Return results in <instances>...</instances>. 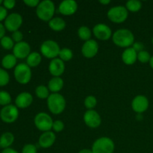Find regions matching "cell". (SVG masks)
Segmentation results:
<instances>
[{
  "mask_svg": "<svg viewBox=\"0 0 153 153\" xmlns=\"http://www.w3.org/2000/svg\"><path fill=\"white\" fill-rule=\"evenodd\" d=\"M99 51V44L96 40H89L85 42L82 47V53L85 58H92L97 55Z\"/></svg>",
  "mask_w": 153,
  "mask_h": 153,
  "instance_id": "cell-14",
  "label": "cell"
},
{
  "mask_svg": "<svg viewBox=\"0 0 153 153\" xmlns=\"http://www.w3.org/2000/svg\"><path fill=\"white\" fill-rule=\"evenodd\" d=\"M64 87V81L60 77H53L48 83V89L52 94H58Z\"/></svg>",
  "mask_w": 153,
  "mask_h": 153,
  "instance_id": "cell-21",
  "label": "cell"
},
{
  "mask_svg": "<svg viewBox=\"0 0 153 153\" xmlns=\"http://www.w3.org/2000/svg\"><path fill=\"white\" fill-rule=\"evenodd\" d=\"M122 60L124 64L132 65L137 60V52L134 48H127L122 54Z\"/></svg>",
  "mask_w": 153,
  "mask_h": 153,
  "instance_id": "cell-20",
  "label": "cell"
},
{
  "mask_svg": "<svg viewBox=\"0 0 153 153\" xmlns=\"http://www.w3.org/2000/svg\"><path fill=\"white\" fill-rule=\"evenodd\" d=\"M78 9V4L74 0H64L61 1L58 7V11L65 16L74 14Z\"/></svg>",
  "mask_w": 153,
  "mask_h": 153,
  "instance_id": "cell-16",
  "label": "cell"
},
{
  "mask_svg": "<svg viewBox=\"0 0 153 153\" xmlns=\"http://www.w3.org/2000/svg\"><path fill=\"white\" fill-rule=\"evenodd\" d=\"M33 102V97L28 92H22L16 97L15 104L19 108H26L31 105Z\"/></svg>",
  "mask_w": 153,
  "mask_h": 153,
  "instance_id": "cell-18",
  "label": "cell"
},
{
  "mask_svg": "<svg viewBox=\"0 0 153 153\" xmlns=\"http://www.w3.org/2000/svg\"><path fill=\"white\" fill-rule=\"evenodd\" d=\"M65 70L64 62L60 58H54L50 61L49 65V71L53 77H60Z\"/></svg>",
  "mask_w": 153,
  "mask_h": 153,
  "instance_id": "cell-17",
  "label": "cell"
},
{
  "mask_svg": "<svg viewBox=\"0 0 153 153\" xmlns=\"http://www.w3.org/2000/svg\"><path fill=\"white\" fill-rule=\"evenodd\" d=\"M149 65H150V67L153 69V56L151 57V59L150 61H149Z\"/></svg>",
  "mask_w": 153,
  "mask_h": 153,
  "instance_id": "cell-46",
  "label": "cell"
},
{
  "mask_svg": "<svg viewBox=\"0 0 153 153\" xmlns=\"http://www.w3.org/2000/svg\"><path fill=\"white\" fill-rule=\"evenodd\" d=\"M100 4H108L109 3H111L110 0H100Z\"/></svg>",
  "mask_w": 153,
  "mask_h": 153,
  "instance_id": "cell-44",
  "label": "cell"
},
{
  "mask_svg": "<svg viewBox=\"0 0 153 153\" xmlns=\"http://www.w3.org/2000/svg\"><path fill=\"white\" fill-rule=\"evenodd\" d=\"M126 7L129 11L135 13L141 9L142 3L138 0H129L126 4Z\"/></svg>",
  "mask_w": 153,
  "mask_h": 153,
  "instance_id": "cell-26",
  "label": "cell"
},
{
  "mask_svg": "<svg viewBox=\"0 0 153 153\" xmlns=\"http://www.w3.org/2000/svg\"><path fill=\"white\" fill-rule=\"evenodd\" d=\"M64 124L61 120H55L53 122V125H52V129L55 131V132H61L64 130Z\"/></svg>",
  "mask_w": 153,
  "mask_h": 153,
  "instance_id": "cell-35",
  "label": "cell"
},
{
  "mask_svg": "<svg viewBox=\"0 0 153 153\" xmlns=\"http://www.w3.org/2000/svg\"><path fill=\"white\" fill-rule=\"evenodd\" d=\"M14 77L19 84L26 85L31 79V67L27 65V64H19L15 67Z\"/></svg>",
  "mask_w": 153,
  "mask_h": 153,
  "instance_id": "cell-5",
  "label": "cell"
},
{
  "mask_svg": "<svg viewBox=\"0 0 153 153\" xmlns=\"http://www.w3.org/2000/svg\"><path fill=\"white\" fill-rule=\"evenodd\" d=\"M151 59L150 54L147 52V51L142 50L140 52H137V60L140 61V63L143 64H146V63H149V61Z\"/></svg>",
  "mask_w": 153,
  "mask_h": 153,
  "instance_id": "cell-32",
  "label": "cell"
},
{
  "mask_svg": "<svg viewBox=\"0 0 153 153\" xmlns=\"http://www.w3.org/2000/svg\"><path fill=\"white\" fill-rule=\"evenodd\" d=\"M14 141V136L10 132H4L0 137V147L7 149Z\"/></svg>",
  "mask_w": 153,
  "mask_h": 153,
  "instance_id": "cell-23",
  "label": "cell"
},
{
  "mask_svg": "<svg viewBox=\"0 0 153 153\" xmlns=\"http://www.w3.org/2000/svg\"><path fill=\"white\" fill-rule=\"evenodd\" d=\"M13 53L16 58H27V57L31 54V47L26 42H19L16 43L13 46Z\"/></svg>",
  "mask_w": 153,
  "mask_h": 153,
  "instance_id": "cell-15",
  "label": "cell"
},
{
  "mask_svg": "<svg viewBox=\"0 0 153 153\" xmlns=\"http://www.w3.org/2000/svg\"><path fill=\"white\" fill-rule=\"evenodd\" d=\"M1 153H19L16 152V150H14L13 149H11V148H7V149H4V150L1 152Z\"/></svg>",
  "mask_w": 153,
  "mask_h": 153,
  "instance_id": "cell-43",
  "label": "cell"
},
{
  "mask_svg": "<svg viewBox=\"0 0 153 153\" xmlns=\"http://www.w3.org/2000/svg\"><path fill=\"white\" fill-rule=\"evenodd\" d=\"M91 150L93 153H113L114 151V143L109 137H100L95 140Z\"/></svg>",
  "mask_w": 153,
  "mask_h": 153,
  "instance_id": "cell-4",
  "label": "cell"
},
{
  "mask_svg": "<svg viewBox=\"0 0 153 153\" xmlns=\"http://www.w3.org/2000/svg\"><path fill=\"white\" fill-rule=\"evenodd\" d=\"M131 108L136 113L141 114L146 111L149 108V100L143 95H138L131 102Z\"/></svg>",
  "mask_w": 153,
  "mask_h": 153,
  "instance_id": "cell-13",
  "label": "cell"
},
{
  "mask_svg": "<svg viewBox=\"0 0 153 153\" xmlns=\"http://www.w3.org/2000/svg\"><path fill=\"white\" fill-rule=\"evenodd\" d=\"M97 104V100L94 96H88L85 100V106L88 110H93Z\"/></svg>",
  "mask_w": 153,
  "mask_h": 153,
  "instance_id": "cell-31",
  "label": "cell"
},
{
  "mask_svg": "<svg viewBox=\"0 0 153 153\" xmlns=\"http://www.w3.org/2000/svg\"><path fill=\"white\" fill-rule=\"evenodd\" d=\"M134 49H135L136 51H137V52H140V51H142V49H143V45L142 44H140V43H135V44H134Z\"/></svg>",
  "mask_w": 153,
  "mask_h": 153,
  "instance_id": "cell-42",
  "label": "cell"
},
{
  "mask_svg": "<svg viewBox=\"0 0 153 153\" xmlns=\"http://www.w3.org/2000/svg\"><path fill=\"white\" fill-rule=\"evenodd\" d=\"M22 38H23V34L21 31H16L13 32L12 34V40L14 42H16V43H19V42L22 41Z\"/></svg>",
  "mask_w": 153,
  "mask_h": 153,
  "instance_id": "cell-37",
  "label": "cell"
},
{
  "mask_svg": "<svg viewBox=\"0 0 153 153\" xmlns=\"http://www.w3.org/2000/svg\"><path fill=\"white\" fill-rule=\"evenodd\" d=\"M84 121L88 127L92 128H98L101 125V117L98 112L93 110H88L84 114Z\"/></svg>",
  "mask_w": 153,
  "mask_h": 153,
  "instance_id": "cell-11",
  "label": "cell"
},
{
  "mask_svg": "<svg viewBox=\"0 0 153 153\" xmlns=\"http://www.w3.org/2000/svg\"><path fill=\"white\" fill-rule=\"evenodd\" d=\"M91 34L92 33L91 29L87 26H82L78 29V35L79 38L82 40H85V42L91 40Z\"/></svg>",
  "mask_w": 153,
  "mask_h": 153,
  "instance_id": "cell-27",
  "label": "cell"
},
{
  "mask_svg": "<svg viewBox=\"0 0 153 153\" xmlns=\"http://www.w3.org/2000/svg\"><path fill=\"white\" fill-rule=\"evenodd\" d=\"M49 110L53 114H60L66 108V100L60 94H52L47 99Z\"/></svg>",
  "mask_w": 153,
  "mask_h": 153,
  "instance_id": "cell-3",
  "label": "cell"
},
{
  "mask_svg": "<svg viewBox=\"0 0 153 153\" xmlns=\"http://www.w3.org/2000/svg\"><path fill=\"white\" fill-rule=\"evenodd\" d=\"M58 56H59L60 59L62 60L64 62V61H69L70 60H71L73 58V54L71 49H68V48H64V49H61Z\"/></svg>",
  "mask_w": 153,
  "mask_h": 153,
  "instance_id": "cell-29",
  "label": "cell"
},
{
  "mask_svg": "<svg viewBox=\"0 0 153 153\" xmlns=\"http://www.w3.org/2000/svg\"><path fill=\"white\" fill-rule=\"evenodd\" d=\"M40 1L39 0H24V3L27 6L31 7H37Z\"/></svg>",
  "mask_w": 153,
  "mask_h": 153,
  "instance_id": "cell-38",
  "label": "cell"
},
{
  "mask_svg": "<svg viewBox=\"0 0 153 153\" xmlns=\"http://www.w3.org/2000/svg\"><path fill=\"white\" fill-rule=\"evenodd\" d=\"M49 26L55 31H61L66 27V22L61 17H53L49 22Z\"/></svg>",
  "mask_w": 153,
  "mask_h": 153,
  "instance_id": "cell-22",
  "label": "cell"
},
{
  "mask_svg": "<svg viewBox=\"0 0 153 153\" xmlns=\"http://www.w3.org/2000/svg\"><path fill=\"white\" fill-rule=\"evenodd\" d=\"M34 125L40 131L46 132L49 131L52 128L53 120L48 114L40 112L35 116L34 120Z\"/></svg>",
  "mask_w": 153,
  "mask_h": 153,
  "instance_id": "cell-8",
  "label": "cell"
},
{
  "mask_svg": "<svg viewBox=\"0 0 153 153\" xmlns=\"http://www.w3.org/2000/svg\"><path fill=\"white\" fill-rule=\"evenodd\" d=\"M37 147L34 144H26L22 148V153H37Z\"/></svg>",
  "mask_w": 153,
  "mask_h": 153,
  "instance_id": "cell-36",
  "label": "cell"
},
{
  "mask_svg": "<svg viewBox=\"0 0 153 153\" xmlns=\"http://www.w3.org/2000/svg\"><path fill=\"white\" fill-rule=\"evenodd\" d=\"M79 153H93L92 150L88 149H82Z\"/></svg>",
  "mask_w": 153,
  "mask_h": 153,
  "instance_id": "cell-45",
  "label": "cell"
},
{
  "mask_svg": "<svg viewBox=\"0 0 153 153\" xmlns=\"http://www.w3.org/2000/svg\"><path fill=\"white\" fill-rule=\"evenodd\" d=\"M11 102L10 95L6 91H0V105H8Z\"/></svg>",
  "mask_w": 153,
  "mask_h": 153,
  "instance_id": "cell-33",
  "label": "cell"
},
{
  "mask_svg": "<svg viewBox=\"0 0 153 153\" xmlns=\"http://www.w3.org/2000/svg\"><path fill=\"white\" fill-rule=\"evenodd\" d=\"M55 139L56 137L53 131H46L40 136L38 143L42 148H49L54 144Z\"/></svg>",
  "mask_w": 153,
  "mask_h": 153,
  "instance_id": "cell-19",
  "label": "cell"
},
{
  "mask_svg": "<svg viewBox=\"0 0 153 153\" xmlns=\"http://www.w3.org/2000/svg\"><path fill=\"white\" fill-rule=\"evenodd\" d=\"M1 46H2L4 49H13V46H14V43H13V40L10 38V37H7V36H4L1 39V41H0Z\"/></svg>",
  "mask_w": 153,
  "mask_h": 153,
  "instance_id": "cell-30",
  "label": "cell"
},
{
  "mask_svg": "<svg viewBox=\"0 0 153 153\" xmlns=\"http://www.w3.org/2000/svg\"><path fill=\"white\" fill-rule=\"evenodd\" d=\"M55 7L53 1L50 0H44L40 1L37 7L36 13L37 17L45 22H49L55 14Z\"/></svg>",
  "mask_w": 153,
  "mask_h": 153,
  "instance_id": "cell-2",
  "label": "cell"
},
{
  "mask_svg": "<svg viewBox=\"0 0 153 153\" xmlns=\"http://www.w3.org/2000/svg\"><path fill=\"white\" fill-rule=\"evenodd\" d=\"M152 44H153V37H152Z\"/></svg>",
  "mask_w": 153,
  "mask_h": 153,
  "instance_id": "cell-48",
  "label": "cell"
},
{
  "mask_svg": "<svg viewBox=\"0 0 153 153\" xmlns=\"http://www.w3.org/2000/svg\"><path fill=\"white\" fill-rule=\"evenodd\" d=\"M10 80L9 74L4 70L0 68V86H4Z\"/></svg>",
  "mask_w": 153,
  "mask_h": 153,
  "instance_id": "cell-34",
  "label": "cell"
},
{
  "mask_svg": "<svg viewBox=\"0 0 153 153\" xmlns=\"http://www.w3.org/2000/svg\"><path fill=\"white\" fill-rule=\"evenodd\" d=\"M1 64L6 69H11L16 64V58L13 55H7L2 58Z\"/></svg>",
  "mask_w": 153,
  "mask_h": 153,
  "instance_id": "cell-25",
  "label": "cell"
},
{
  "mask_svg": "<svg viewBox=\"0 0 153 153\" xmlns=\"http://www.w3.org/2000/svg\"><path fill=\"white\" fill-rule=\"evenodd\" d=\"M4 34H5V28H4V25L0 22V39L4 37Z\"/></svg>",
  "mask_w": 153,
  "mask_h": 153,
  "instance_id": "cell-41",
  "label": "cell"
},
{
  "mask_svg": "<svg viewBox=\"0 0 153 153\" xmlns=\"http://www.w3.org/2000/svg\"><path fill=\"white\" fill-rule=\"evenodd\" d=\"M128 12L125 6H115L109 9L107 13L108 18L115 23H121L126 20Z\"/></svg>",
  "mask_w": 153,
  "mask_h": 153,
  "instance_id": "cell-7",
  "label": "cell"
},
{
  "mask_svg": "<svg viewBox=\"0 0 153 153\" xmlns=\"http://www.w3.org/2000/svg\"><path fill=\"white\" fill-rule=\"evenodd\" d=\"M35 94L38 98L44 100L49 97V90L44 85H39L35 89Z\"/></svg>",
  "mask_w": 153,
  "mask_h": 153,
  "instance_id": "cell-28",
  "label": "cell"
},
{
  "mask_svg": "<svg viewBox=\"0 0 153 153\" xmlns=\"http://www.w3.org/2000/svg\"><path fill=\"white\" fill-rule=\"evenodd\" d=\"M41 55L38 52H31L29 55L26 58L27 65L30 67H37L41 63Z\"/></svg>",
  "mask_w": 153,
  "mask_h": 153,
  "instance_id": "cell-24",
  "label": "cell"
},
{
  "mask_svg": "<svg viewBox=\"0 0 153 153\" xmlns=\"http://www.w3.org/2000/svg\"><path fill=\"white\" fill-rule=\"evenodd\" d=\"M112 40L115 45L123 48L131 46L134 42L133 33L126 28H121L115 31L112 36Z\"/></svg>",
  "mask_w": 153,
  "mask_h": 153,
  "instance_id": "cell-1",
  "label": "cell"
},
{
  "mask_svg": "<svg viewBox=\"0 0 153 153\" xmlns=\"http://www.w3.org/2000/svg\"><path fill=\"white\" fill-rule=\"evenodd\" d=\"M22 23V18L20 14L16 13H10L4 20V26L9 31H18Z\"/></svg>",
  "mask_w": 153,
  "mask_h": 153,
  "instance_id": "cell-10",
  "label": "cell"
},
{
  "mask_svg": "<svg viewBox=\"0 0 153 153\" xmlns=\"http://www.w3.org/2000/svg\"><path fill=\"white\" fill-rule=\"evenodd\" d=\"M7 10L4 7L0 6V21L7 18Z\"/></svg>",
  "mask_w": 153,
  "mask_h": 153,
  "instance_id": "cell-40",
  "label": "cell"
},
{
  "mask_svg": "<svg viewBox=\"0 0 153 153\" xmlns=\"http://www.w3.org/2000/svg\"><path fill=\"white\" fill-rule=\"evenodd\" d=\"M19 117V111L16 106L8 105L4 106L0 111V117L4 123H10L17 120Z\"/></svg>",
  "mask_w": 153,
  "mask_h": 153,
  "instance_id": "cell-9",
  "label": "cell"
},
{
  "mask_svg": "<svg viewBox=\"0 0 153 153\" xmlns=\"http://www.w3.org/2000/svg\"><path fill=\"white\" fill-rule=\"evenodd\" d=\"M16 1L14 0H4L3 1V4L7 9H12L15 6Z\"/></svg>",
  "mask_w": 153,
  "mask_h": 153,
  "instance_id": "cell-39",
  "label": "cell"
},
{
  "mask_svg": "<svg viewBox=\"0 0 153 153\" xmlns=\"http://www.w3.org/2000/svg\"><path fill=\"white\" fill-rule=\"evenodd\" d=\"M93 33L97 39L100 40H107L112 36L111 29L104 23H99L93 28Z\"/></svg>",
  "mask_w": 153,
  "mask_h": 153,
  "instance_id": "cell-12",
  "label": "cell"
},
{
  "mask_svg": "<svg viewBox=\"0 0 153 153\" xmlns=\"http://www.w3.org/2000/svg\"><path fill=\"white\" fill-rule=\"evenodd\" d=\"M1 3H2V1H1V0H0V4H1Z\"/></svg>",
  "mask_w": 153,
  "mask_h": 153,
  "instance_id": "cell-47",
  "label": "cell"
},
{
  "mask_svg": "<svg viewBox=\"0 0 153 153\" xmlns=\"http://www.w3.org/2000/svg\"><path fill=\"white\" fill-rule=\"evenodd\" d=\"M61 51L59 45L54 40H48L43 42L40 46V52L46 58L54 59L58 56Z\"/></svg>",
  "mask_w": 153,
  "mask_h": 153,
  "instance_id": "cell-6",
  "label": "cell"
}]
</instances>
